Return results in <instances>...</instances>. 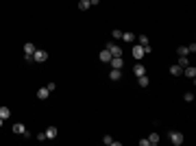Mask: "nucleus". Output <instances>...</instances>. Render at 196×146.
<instances>
[{
  "label": "nucleus",
  "instance_id": "f257e3e1",
  "mask_svg": "<svg viewBox=\"0 0 196 146\" xmlns=\"http://www.w3.org/2000/svg\"><path fill=\"white\" fill-rule=\"evenodd\" d=\"M131 55L135 57V61H142V59L146 57V48H144L142 44H133V50H131Z\"/></svg>",
  "mask_w": 196,
  "mask_h": 146
},
{
  "label": "nucleus",
  "instance_id": "f03ea898",
  "mask_svg": "<svg viewBox=\"0 0 196 146\" xmlns=\"http://www.w3.org/2000/svg\"><path fill=\"white\" fill-rule=\"evenodd\" d=\"M105 48L111 52V57H122V48H120V46H118V42H113V39H111V42H107V44H105Z\"/></svg>",
  "mask_w": 196,
  "mask_h": 146
},
{
  "label": "nucleus",
  "instance_id": "7ed1b4c3",
  "mask_svg": "<svg viewBox=\"0 0 196 146\" xmlns=\"http://www.w3.org/2000/svg\"><path fill=\"white\" fill-rule=\"evenodd\" d=\"M13 133H15V135H24V138H31V131H28V129H26V127H24L22 122H15V124H13Z\"/></svg>",
  "mask_w": 196,
  "mask_h": 146
},
{
  "label": "nucleus",
  "instance_id": "20e7f679",
  "mask_svg": "<svg viewBox=\"0 0 196 146\" xmlns=\"http://www.w3.org/2000/svg\"><path fill=\"white\" fill-rule=\"evenodd\" d=\"M183 140H185V138H183L181 131H170V142H172L174 146H181L183 144Z\"/></svg>",
  "mask_w": 196,
  "mask_h": 146
},
{
  "label": "nucleus",
  "instance_id": "39448f33",
  "mask_svg": "<svg viewBox=\"0 0 196 146\" xmlns=\"http://www.w3.org/2000/svg\"><path fill=\"white\" fill-rule=\"evenodd\" d=\"M33 61H35V63L48 61V52H46V50H35V52H33Z\"/></svg>",
  "mask_w": 196,
  "mask_h": 146
},
{
  "label": "nucleus",
  "instance_id": "423d86ee",
  "mask_svg": "<svg viewBox=\"0 0 196 146\" xmlns=\"http://www.w3.org/2000/svg\"><path fill=\"white\" fill-rule=\"evenodd\" d=\"M111 68H118V70H122V65H124V59L122 57H111Z\"/></svg>",
  "mask_w": 196,
  "mask_h": 146
},
{
  "label": "nucleus",
  "instance_id": "0eeeda50",
  "mask_svg": "<svg viewBox=\"0 0 196 146\" xmlns=\"http://www.w3.org/2000/svg\"><path fill=\"white\" fill-rule=\"evenodd\" d=\"M168 72H170V74H172V76H181V74H183V68H181V65H179V63H172V65H170V70H168Z\"/></svg>",
  "mask_w": 196,
  "mask_h": 146
},
{
  "label": "nucleus",
  "instance_id": "6e6552de",
  "mask_svg": "<svg viewBox=\"0 0 196 146\" xmlns=\"http://www.w3.org/2000/svg\"><path fill=\"white\" fill-rule=\"evenodd\" d=\"M183 74H185L188 79H192V81H194V76H196V68H194V65H185V68H183Z\"/></svg>",
  "mask_w": 196,
  "mask_h": 146
},
{
  "label": "nucleus",
  "instance_id": "1a4fd4ad",
  "mask_svg": "<svg viewBox=\"0 0 196 146\" xmlns=\"http://www.w3.org/2000/svg\"><path fill=\"white\" fill-rule=\"evenodd\" d=\"M44 133H46V140H54V138L59 135V131H57V127H48V129H46Z\"/></svg>",
  "mask_w": 196,
  "mask_h": 146
},
{
  "label": "nucleus",
  "instance_id": "9d476101",
  "mask_svg": "<svg viewBox=\"0 0 196 146\" xmlns=\"http://www.w3.org/2000/svg\"><path fill=\"white\" fill-rule=\"evenodd\" d=\"M133 74H135V76H142V74H146V68H144V65L137 61V63L133 65Z\"/></svg>",
  "mask_w": 196,
  "mask_h": 146
},
{
  "label": "nucleus",
  "instance_id": "9b49d317",
  "mask_svg": "<svg viewBox=\"0 0 196 146\" xmlns=\"http://www.w3.org/2000/svg\"><path fill=\"white\" fill-rule=\"evenodd\" d=\"M109 79H111V81H120V79H122V70H118V68H111V72H109Z\"/></svg>",
  "mask_w": 196,
  "mask_h": 146
},
{
  "label": "nucleus",
  "instance_id": "f8f14e48",
  "mask_svg": "<svg viewBox=\"0 0 196 146\" xmlns=\"http://www.w3.org/2000/svg\"><path fill=\"white\" fill-rule=\"evenodd\" d=\"M0 118H2V120L11 118V109H9L7 105H0Z\"/></svg>",
  "mask_w": 196,
  "mask_h": 146
},
{
  "label": "nucleus",
  "instance_id": "ddd939ff",
  "mask_svg": "<svg viewBox=\"0 0 196 146\" xmlns=\"http://www.w3.org/2000/svg\"><path fill=\"white\" fill-rule=\"evenodd\" d=\"M98 59H100L102 63H109V61H111V52H109V50L105 48L102 52H100V55H98Z\"/></svg>",
  "mask_w": 196,
  "mask_h": 146
},
{
  "label": "nucleus",
  "instance_id": "4468645a",
  "mask_svg": "<svg viewBox=\"0 0 196 146\" xmlns=\"http://www.w3.org/2000/svg\"><path fill=\"white\" fill-rule=\"evenodd\" d=\"M48 96H50V90H48V87H39V90H37V98H39V100H46Z\"/></svg>",
  "mask_w": 196,
  "mask_h": 146
},
{
  "label": "nucleus",
  "instance_id": "2eb2a0df",
  "mask_svg": "<svg viewBox=\"0 0 196 146\" xmlns=\"http://www.w3.org/2000/svg\"><path fill=\"white\" fill-rule=\"evenodd\" d=\"M137 85H140V87H148V85H150V79H148L146 74L137 76Z\"/></svg>",
  "mask_w": 196,
  "mask_h": 146
},
{
  "label": "nucleus",
  "instance_id": "dca6fc26",
  "mask_svg": "<svg viewBox=\"0 0 196 146\" xmlns=\"http://www.w3.org/2000/svg\"><path fill=\"white\" fill-rule=\"evenodd\" d=\"M122 42H126V44H135V33H122Z\"/></svg>",
  "mask_w": 196,
  "mask_h": 146
},
{
  "label": "nucleus",
  "instance_id": "f3484780",
  "mask_svg": "<svg viewBox=\"0 0 196 146\" xmlns=\"http://www.w3.org/2000/svg\"><path fill=\"white\" fill-rule=\"evenodd\" d=\"M33 52H35V44L33 42H26L24 44V55H33Z\"/></svg>",
  "mask_w": 196,
  "mask_h": 146
},
{
  "label": "nucleus",
  "instance_id": "a211bd4d",
  "mask_svg": "<svg viewBox=\"0 0 196 146\" xmlns=\"http://www.w3.org/2000/svg\"><path fill=\"white\" fill-rule=\"evenodd\" d=\"M102 142H105V144H109V146H120V142H118V140H113L111 135H105V138H102Z\"/></svg>",
  "mask_w": 196,
  "mask_h": 146
},
{
  "label": "nucleus",
  "instance_id": "6ab92c4d",
  "mask_svg": "<svg viewBox=\"0 0 196 146\" xmlns=\"http://www.w3.org/2000/svg\"><path fill=\"white\" fill-rule=\"evenodd\" d=\"M111 39H113V42H120V39H122V31H120V29H113V31H111Z\"/></svg>",
  "mask_w": 196,
  "mask_h": 146
},
{
  "label": "nucleus",
  "instance_id": "aec40b11",
  "mask_svg": "<svg viewBox=\"0 0 196 146\" xmlns=\"http://www.w3.org/2000/svg\"><path fill=\"white\" fill-rule=\"evenodd\" d=\"M148 142H150V146H157L159 144V133H150L148 135Z\"/></svg>",
  "mask_w": 196,
  "mask_h": 146
},
{
  "label": "nucleus",
  "instance_id": "412c9836",
  "mask_svg": "<svg viewBox=\"0 0 196 146\" xmlns=\"http://www.w3.org/2000/svg\"><path fill=\"white\" fill-rule=\"evenodd\" d=\"M90 7H92V4H90V0H79V9H81V11H87Z\"/></svg>",
  "mask_w": 196,
  "mask_h": 146
},
{
  "label": "nucleus",
  "instance_id": "4be33fe9",
  "mask_svg": "<svg viewBox=\"0 0 196 146\" xmlns=\"http://www.w3.org/2000/svg\"><path fill=\"white\" fill-rule=\"evenodd\" d=\"M177 55H179V57H188V55H190V52H188V46H179V48H177Z\"/></svg>",
  "mask_w": 196,
  "mask_h": 146
},
{
  "label": "nucleus",
  "instance_id": "5701e85b",
  "mask_svg": "<svg viewBox=\"0 0 196 146\" xmlns=\"http://www.w3.org/2000/svg\"><path fill=\"white\" fill-rule=\"evenodd\" d=\"M183 100H185V102H194V94H192V92H185V94H183Z\"/></svg>",
  "mask_w": 196,
  "mask_h": 146
},
{
  "label": "nucleus",
  "instance_id": "b1692460",
  "mask_svg": "<svg viewBox=\"0 0 196 146\" xmlns=\"http://www.w3.org/2000/svg\"><path fill=\"white\" fill-rule=\"evenodd\" d=\"M179 65H181V68H185V65H190V61H188V57H179Z\"/></svg>",
  "mask_w": 196,
  "mask_h": 146
},
{
  "label": "nucleus",
  "instance_id": "393cba45",
  "mask_svg": "<svg viewBox=\"0 0 196 146\" xmlns=\"http://www.w3.org/2000/svg\"><path fill=\"white\" fill-rule=\"evenodd\" d=\"M140 44H142V46H150V44H148V37H146V35H140Z\"/></svg>",
  "mask_w": 196,
  "mask_h": 146
},
{
  "label": "nucleus",
  "instance_id": "a878e982",
  "mask_svg": "<svg viewBox=\"0 0 196 146\" xmlns=\"http://www.w3.org/2000/svg\"><path fill=\"white\" fill-rule=\"evenodd\" d=\"M46 140V133H37V142H44Z\"/></svg>",
  "mask_w": 196,
  "mask_h": 146
},
{
  "label": "nucleus",
  "instance_id": "bb28decb",
  "mask_svg": "<svg viewBox=\"0 0 196 146\" xmlns=\"http://www.w3.org/2000/svg\"><path fill=\"white\" fill-rule=\"evenodd\" d=\"M188 52H196V44H194V42H192V44L188 46Z\"/></svg>",
  "mask_w": 196,
  "mask_h": 146
},
{
  "label": "nucleus",
  "instance_id": "cd10ccee",
  "mask_svg": "<svg viewBox=\"0 0 196 146\" xmlns=\"http://www.w3.org/2000/svg\"><path fill=\"white\" fill-rule=\"evenodd\" d=\"M140 146H150V142H148V138H144V140H140Z\"/></svg>",
  "mask_w": 196,
  "mask_h": 146
},
{
  "label": "nucleus",
  "instance_id": "c85d7f7f",
  "mask_svg": "<svg viewBox=\"0 0 196 146\" xmlns=\"http://www.w3.org/2000/svg\"><path fill=\"white\" fill-rule=\"evenodd\" d=\"M90 4H92V7H96V4H100V0H90Z\"/></svg>",
  "mask_w": 196,
  "mask_h": 146
},
{
  "label": "nucleus",
  "instance_id": "c756f323",
  "mask_svg": "<svg viewBox=\"0 0 196 146\" xmlns=\"http://www.w3.org/2000/svg\"><path fill=\"white\" fill-rule=\"evenodd\" d=\"M2 122H4V120H2V118H0V127H2Z\"/></svg>",
  "mask_w": 196,
  "mask_h": 146
}]
</instances>
